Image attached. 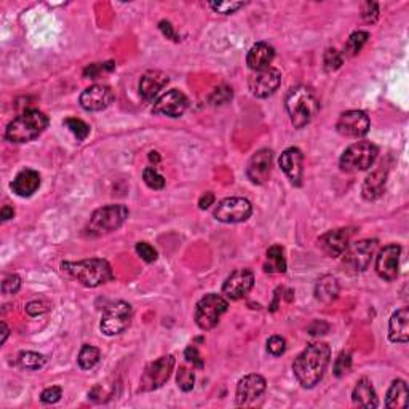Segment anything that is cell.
<instances>
[{"label":"cell","instance_id":"9c48e42d","mask_svg":"<svg viewBox=\"0 0 409 409\" xmlns=\"http://www.w3.org/2000/svg\"><path fill=\"white\" fill-rule=\"evenodd\" d=\"M133 318V307L125 301L113 302L106 307L101 318V331L106 336H117L125 331Z\"/></svg>","mask_w":409,"mask_h":409},{"label":"cell","instance_id":"8fae6325","mask_svg":"<svg viewBox=\"0 0 409 409\" xmlns=\"http://www.w3.org/2000/svg\"><path fill=\"white\" fill-rule=\"evenodd\" d=\"M253 213V206L250 200L242 199V197H230L219 201L215 210V217L224 224H238V222L246 221Z\"/></svg>","mask_w":409,"mask_h":409},{"label":"cell","instance_id":"5b68a950","mask_svg":"<svg viewBox=\"0 0 409 409\" xmlns=\"http://www.w3.org/2000/svg\"><path fill=\"white\" fill-rule=\"evenodd\" d=\"M129 211L125 205H107L96 210L91 215L85 227L88 237H102L111 232L120 229L128 219Z\"/></svg>","mask_w":409,"mask_h":409},{"label":"cell","instance_id":"816d5d0a","mask_svg":"<svg viewBox=\"0 0 409 409\" xmlns=\"http://www.w3.org/2000/svg\"><path fill=\"white\" fill-rule=\"evenodd\" d=\"M13 216H15V210L12 208V206H8V205H5L3 208H2V211H0V217H2V221L12 219Z\"/></svg>","mask_w":409,"mask_h":409},{"label":"cell","instance_id":"7c38bea8","mask_svg":"<svg viewBox=\"0 0 409 409\" xmlns=\"http://www.w3.org/2000/svg\"><path fill=\"white\" fill-rule=\"evenodd\" d=\"M370 117L363 111H347L340 113L336 129L345 138H363L370 131Z\"/></svg>","mask_w":409,"mask_h":409},{"label":"cell","instance_id":"7dc6e473","mask_svg":"<svg viewBox=\"0 0 409 409\" xmlns=\"http://www.w3.org/2000/svg\"><path fill=\"white\" fill-rule=\"evenodd\" d=\"M185 360H188L189 363H192V366L195 367H203V358H201L200 352L195 345H189L188 349H185Z\"/></svg>","mask_w":409,"mask_h":409},{"label":"cell","instance_id":"52a82bcc","mask_svg":"<svg viewBox=\"0 0 409 409\" xmlns=\"http://www.w3.org/2000/svg\"><path fill=\"white\" fill-rule=\"evenodd\" d=\"M229 309V302L219 294H206L201 298L195 307V323L200 329L208 331L213 329L219 323L222 315Z\"/></svg>","mask_w":409,"mask_h":409},{"label":"cell","instance_id":"3957f363","mask_svg":"<svg viewBox=\"0 0 409 409\" xmlns=\"http://www.w3.org/2000/svg\"><path fill=\"white\" fill-rule=\"evenodd\" d=\"M284 107L294 128H304L317 116L320 104L315 93L307 87H294L284 98Z\"/></svg>","mask_w":409,"mask_h":409},{"label":"cell","instance_id":"83f0119b","mask_svg":"<svg viewBox=\"0 0 409 409\" xmlns=\"http://www.w3.org/2000/svg\"><path fill=\"white\" fill-rule=\"evenodd\" d=\"M385 406L390 409H405L408 406V384L403 379L392 382L387 392Z\"/></svg>","mask_w":409,"mask_h":409},{"label":"cell","instance_id":"836d02e7","mask_svg":"<svg viewBox=\"0 0 409 409\" xmlns=\"http://www.w3.org/2000/svg\"><path fill=\"white\" fill-rule=\"evenodd\" d=\"M176 382H178V387L183 392H190L195 384V374L192 370H189L188 366H179L178 374H176Z\"/></svg>","mask_w":409,"mask_h":409},{"label":"cell","instance_id":"7402d4cb","mask_svg":"<svg viewBox=\"0 0 409 409\" xmlns=\"http://www.w3.org/2000/svg\"><path fill=\"white\" fill-rule=\"evenodd\" d=\"M170 82L168 75L162 71H149L141 77L139 82V95L144 101H152Z\"/></svg>","mask_w":409,"mask_h":409},{"label":"cell","instance_id":"ee69618b","mask_svg":"<svg viewBox=\"0 0 409 409\" xmlns=\"http://www.w3.org/2000/svg\"><path fill=\"white\" fill-rule=\"evenodd\" d=\"M61 397H63V390H61V387H48L42 392L40 400L46 403V405H53V403H58L61 400Z\"/></svg>","mask_w":409,"mask_h":409},{"label":"cell","instance_id":"30bf717a","mask_svg":"<svg viewBox=\"0 0 409 409\" xmlns=\"http://www.w3.org/2000/svg\"><path fill=\"white\" fill-rule=\"evenodd\" d=\"M174 367V356L165 355L146 366L141 376V392H154L162 387L172 377Z\"/></svg>","mask_w":409,"mask_h":409},{"label":"cell","instance_id":"cb8c5ba5","mask_svg":"<svg viewBox=\"0 0 409 409\" xmlns=\"http://www.w3.org/2000/svg\"><path fill=\"white\" fill-rule=\"evenodd\" d=\"M388 338L395 344H406L409 338V309L401 307L392 315L388 323Z\"/></svg>","mask_w":409,"mask_h":409},{"label":"cell","instance_id":"bcb514c9","mask_svg":"<svg viewBox=\"0 0 409 409\" xmlns=\"http://www.w3.org/2000/svg\"><path fill=\"white\" fill-rule=\"evenodd\" d=\"M50 310V304L45 301H33L26 305V312H28L30 317H37V315H42Z\"/></svg>","mask_w":409,"mask_h":409},{"label":"cell","instance_id":"d6a6232c","mask_svg":"<svg viewBox=\"0 0 409 409\" xmlns=\"http://www.w3.org/2000/svg\"><path fill=\"white\" fill-rule=\"evenodd\" d=\"M18 363H19V366L23 367V370L35 371V370H40V367L45 366L46 358L44 355L37 354V352H23V354L19 355Z\"/></svg>","mask_w":409,"mask_h":409},{"label":"cell","instance_id":"1f68e13d","mask_svg":"<svg viewBox=\"0 0 409 409\" xmlns=\"http://www.w3.org/2000/svg\"><path fill=\"white\" fill-rule=\"evenodd\" d=\"M367 39H370V33H366V30H356V33L352 34L349 40H347L344 55L345 56L358 55L361 48L365 46V44L367 42Z\"/></svg>","mask_w":409,"mask_h":409},{"label":"cell","instance_id":"9a60e30c","mask_svg":"<svg viewBox=\"0 0 409 409\" xmlns=\"http://www.w3.org/2000/svg\"><path fill=\"white\" fill-rule=\"evenodd\" d=\"M401 248L398 245H387L379 251L376 257V272L382 280L395 282L400 269Z\"/></svg>","mask_w":409,"mask_h":409},{"label":"cell","instance_id":"4316f807","mask_svg":"<svg viewBox=\"0 0 409 409\" xmlns=\"http://www.w3.org/2000/svg\"><path fill=\"white\" fill-rule=\"evenodd\" d=\"M352 398H354V403L360 408H366V409H372L379 406V400H377L376 390L372 387L371 381H367L366 377L360 379L356 382V385L354 388V393H352Z\"/></svg>","mask_w":409,"mask_h":409},{"label":"cell","instance_id":"7a4b0ae2","mask_svg":"<svg viewBox=\"0 0 409 409\" xmlns=\"http://www.w3.org/2000/svg\"><path fill=\"white\" fill-rule=\"evenodd\" d=\"M61 269L85 288H98L113 278L111 264L106 259H85L79 262H63Z\"/></svg>","mask_w":409,"mask_h":409},{"label":"cell","instance_id":"f6af8a7d","mask_svg":"<svg viewBox=\"0 0 409 409\" xmlns=\"http://www.w3.org/2000/svg\"><path fill=\"white\" fill-rule=\"evenodd\" d=\"M361 17L366 23H374L379 17V5L376 2H366L361 8Z\"/></svg>","mask_w":409,"mask_h":409},{"label":"cell","instance_id":"4dcf8cb0","mask_svg":"<svg viewBox=\"0 0 409 409\" xmlns=\"http://www.w3.org/2000/svg\"><path fill=\"white\" fill-rule=\"evenodd\" d=\"M100 358H101L100 349L85 344L80 349V354H79V366L82 370H91V367H95L98 363H100Z\"/></svg>","mask_w":409,"mask_h":409},{"label":"cell","instance_id":"d590c367","mask_svg":"<svg viewBox=\"0 0 409 409\" xmlns=\"http://www.w3.org/2000/svg\"><path fill=\"white\" fill-rule=\"evenodd\" d=\"M143 179H144V183H146L149 188L154 189V190H160V189L165 188V178L152 167H147L146 170H144Z\"/></svg>","mask_w":409,"mask_h":409},{"label":"cell","instance_id":"f35d334b","mask_svg":"<svg viewBox=\"0 0 409 409\" xmlns=\"http://www.w3.org/2000/svg\"><path fill=\"white\" fill-rule=\"evenodd\" d=\"M350 367H352V356L350 354L343 352V354H340L334 361V376L336 377L345 376L347 372L350 371Z\"/></svg>","mask_w":409,"mask_h":409},{"label":"cell","instance_id":"f1b7e54d","mask_svg":"<svg viewBox=\"0 0 409 409\" xmlns=\"http://www.w3.org/2000/svg\"><path fill=\"white\" fill-rule=\"evenodd\" d=\"M315 296H317L318 301L322 302H333L339 296V283L334 277L325 275L317 282V287H315Z\"/></svg>","mask_w":409,"mask_h":409},{"label":"cell","instance_id":"e0dca14e","mask_svg":"<svg viewBox=\"0 0 409 409\" xmlns=\"http://www.w3.org/2000/svg\"><path fill=\"white\" fill-rule=\"evenodd\" d=\"M188 106H189V100L185 98L183 91L170 90L154 102L152 112L157 113V116H167V117L176 118L183 116Z\"/></svg>","mask_w":409,"mask_h":409},{"label":"cell","instance_id":"ba28073f","mask_svg":"<svg viewBox=\"0 0 409 409\" xmlns=\"http://www.w3.org/2000/svg\"><path fill=\"white\" fill-rule=\"evenodd\" d=\"M377 250V240H360L347 246L343 255V267L347 273L365 272Z\"/></svg>","mask_w":409,"mask_h":409},{"label":"cell","instance_id":"44dd1931","mask_svg":"<svg viewBox=\"0 0 409 409\" xmlns=\"http://www.w3.org/2000/svg\"><path fill=\"white\" fill-rule=\"evenodd\" d=\"M280 163L282 170L287 174V178L289 179V183L293 185H299L302 184V176H304V154L301 152V149L298 147H289L280 155Z\"/></svg>","mask_w":409,"mask_h":409},{"label":"cell","instance_id":"8992f818","mask_svg":"<svg viewBox=\"0 0 409 409\" xmlns=\"http://www.w3.org/2000/svg\"><path fill=\"white\" fill-rule=\"evenodd\" d=\"M377 155H379V149L376 144L370 141H356L340 155V170L345 173L365 172L374 165Z\"/></svg>","mask_w":409,"mask_h":409},{"label":"cell","instance_id":"681fc988","mask_svg":"<svg viewBox=\"0 0 409 409\" xmlns=\"http://www.w3.org/2000/svg\"><path fill=\"white\" fill-rule=\"evenodd\" d=\"M213 203H215V195L211 194V192H206V194L200 199L199 206H200L201 210H206V208H210V206L213 205Z\"/></svg>","mask_w":409,"mask_h":409},{"label":"cell","instance_id":"f5cc1de1","mask_svg":"<svg viewBox=\"0 0 409 409\" xmlns=\"http://www.w3.org/2000/svg\"><path fill=\"white\" fill-rule=\"evenodd\" d=\"M0 328H2V344H5V340H7V338H8V328H7V325H5L3 322L0 323Z\"/></svg>","mask_w":409,"mask_h":409},{"label":"cell","instance_id":"d6986e66","mask_svg":"<svg viewBox=\"0 0 409 409\" xmlns=\"http://www.w3.org/2000/svg\"><path fill=\"white\" fill-rule=\"evenodd\" d=\"M272 160H273L272 151H269V149H261V151H257L255 155H253L250 162H248V167H246L248 179H250L253 184H257V185L267 183V179L271 178V173H272Z\"/></svg>","mask_w":409,"mask_h":409},{"label":"cell","instance_id":"60d3db41","mask_svg":"<svg viewBox=\"0 0 409 409\" xmlns=\"http://www.w3.org/2000/svg\"><path fill=\"white\" fill-rule=\"evenodd\" d=\"M136 253L141 256L143 261L154 262L157 259V250L152 245H149L146 242H139L136 245Z\"/></svg>","mask_w":409,"mask_h":409},{"label":"cell","instance_id":"f907efd6","mask_svg":"<svg viewBox=\"0 0 409 409\" xmlns=\"http://www.w3.org/2000/svg\"><path fill=\"white\" fill-rule=\"evenodd\" d=\"M160 29H162V30H163V34H165V35H167V37H168V39H173V40H179V39H178V35H176V34H174V30H173V28H172V24H170V23H167V21H162V23H160Z\"/></svg>","mask_w":409,"mask_h":409},{"label":"cell","instance_id":"c3c4849f","mask_svg":"<svg viewBox=\"0 0 409 409\" xmlns=\"http://www.w3.org/2000/svg\"><path fill=\"white\" fill-rule=\"evenodd\" d=\"M113 69V63H106V64H93L88 67L85 71V75H90V79H98L101 72L104 71H112Z\"/></svg>","mask_w":409,"mask_h":409},{"label":"cell","instance_id":"ffe728a7","mask_svg":"<svg viewBox=\"0 0 409 409\" xmlns=\"http://www.w3.org/2000/svg\"><path fill=\"white\" fill-rule=\"evenodd\" d=\"M352 230L343 227V229H334L323 234L318 238V246L329 257H339L344 255L347 246L350 245Z\"/></svg>","mask_w":409,"mask_h":409},{"label":"cell","instance_id":"603a6c76","mask_svg":"<svg viewBox=\"0 0 409 409\" xmlns=\"http://www.w3.org/2000/svg\"><path fill=\"white\" fill-rule=\"evenodd\" d=\"M273 58H275V48L266 42L255 44L246 55V64L251 71H264L271 67Z\"/></svg>","mask_w":409,"mask_h":409},{"label":"cell","instance_id":"db71d44e","mask_svg":"<svg viewBox=\"0 0 409 409\" xmlns=\"http://www.w3.org/2000/svg\"><path fill=\"white\" fill-rule=\"evenodd\" d=\"M149 158H151L152 162H160V157L157 155V152H151V155H149Z\"/></svg>","mask_w":409,"mask_h":409},{"label":"cell","instance_id":"ab89813d","mask_svg":"<svg viewBox=\"0 0 409 409\" xmlns=\"http://www.w3.org/2000/svg\"><path fill=\"white\" fill-rule=\"evenodd\" d=\"M267 350L269 354L273 356H280L287 352V340H284L282 336H272V338L267 340Z\"/></svg>","mask_w":409,"mask_h":409},{"label":"cell","instance_id":"484cf974","mask_svg":"<svg viewBox=\"0 0 409 409\" xmlns=\"http://www.w3.org/2000/svg\"><path fill=\"white\" fill-rule=\"evenodd\" d=\"M387 179V170L384 167H377L367 174L363 183V197L366 200H377L384 194Z\"/></svg>","mask_w":409,"mask_h":409},{"label":"cell","instance_id":"8d00e7d4","mask_svg":"<svg viewBox=\"0 0 409 409\" xmlns=\"http://www.w3.org/2000/svg\"><path fill=\"white\" fill-rule=\"evenodd\" d=\"M343 63H344V56L339 53L338 50H334V48H329V50H326V53H325V67H326V71H336V69H339L340 66H343Z\"/></svg>","mask_w":409,"mask_h":409},{"label":"cell","instance_id":"ac0fdd59","mask_svg":"<svg viewBox=\"0 0 409 409\" xmlns=\"http://www.w3.org/2000/svg\"><path fill=\"white\" fill-rule=\"evenodd\" d=\"M267 382L262 376L259 374H248L243 379L238 381L237 384V405L238 406H248L253 401L257 400L259 397L266 392Z\"/></svg>","mask_w":409,"mask_h":409},{"label":"cell","instance_id":"74e56055","mask_svg":"<svg viewBox=\"0 0 409 409\" xmlns=\"http://www.w3.org/2000/svg\"><path fill=\"white\" fill-rule=\"evenodd\" d=\"M246 2H211L210 7L215 10L216 13L221 15H232L238 12V10L243 8Z\"/></svg>","mask_w":409,"mask_h":409},{"label":"cell","instance_id":"4fadbf2b","mask_svg":"<svg viewBox=\"0 0 409 409\" xmlns=\"http://www.w3.org/2000/svg\"><path fill=\"white\" fill-rule=\"evenodd\" d=\"M255 287V273L250 269H238L232 272L227 280L222 284V293L226 294L230 301H238L243 299Z\"/></svg>","mask_w":409,"mask_h":409},{"label":"cell","instance_id":"f546056e","mask_svg":"<svg viewBox=\"0 0 409 409\" xmlns=\"http://www.w3.org/2000/svg\"><path fill=\"white\" fill-rule=\"evenodd\" d=\"M264 271H266L267 273H284L287 272V259H284L283 248L280 245H273L267 250Z\"/></svg>","mask_w":409,"mask_h":409},{"label":"cell","instance_id":"d4e9b609","mask_svg":"<svg viewBox=\"0 0 409 409\" xmlns=\"http://www.w3.org/2000/svg\"><path fill=\"white\" fill-rule=\"evenodd\" d=\"M40 188V174L34 170H23L12 183V190L18 197H30Z\"/></svg>","mask_w":409,"mask_h":409},{"label":"cell","instance_id":"6da1fadb","mask_svg":"<svg viewBox=\"0 0 409 409\" xmlns=\"http://www.w3.org/2000/svg\"><path fill=\"white\" fill-rule=\"evenodd\" d=\"M331 360V349L325 343L305 347L293 363V372L304 388H312L323 379Z\"/></svg>","mask_w":409,"mask_h":409},{"label":"cell","instance_id":"2e32d148","mask_svg":"<svg viewBox=\"0 0 409 409\" xmlns=\"http://www.w3.org/2000/svg\"><path fill=\"white\" fill-rule=\"evenodd\" d=\"M116 100L112 88L107 85H93L80 95V106L88 112L104 111Z\"/></svg>","mask_w":409,"mask_h":409},{"label":"cell","instance_id":"7bdbcfd3","mask_svg":"<svg viewBox=\"0 0 409 409\" xmlns=\"http://www.w3.org/2000/svg\"><path fill=\"white\" fill-rule=\"evenodd\" d=\"M230 100H232V88L229 87L216 88L215 93L210 98V101L213 102V104H226V102H229Z\"/></svg>","mask_w":409,"mask_h":409},{"label":"cell","instance_id":"5bb4252c","mask_svg":"<svg viewBox=\"0 0 409 409\" xmlns=\"http://www.w3.org/2000/svg\"><path fill=\"white\" fill-rule=\"evenodd\" d=\"M282 84V74L278 69L267 67L264 71H257L248 79V87L256 98H269L278 90Z\"/></svg>","mask_w":409,"mask_h":409},{"label":"cell","instance_id":"b9f144b4","mask_svg":"<svg viewBox=\"0 0 409 409\" xmlns=\"http://www.w3.org/2000/svg\"><path fill=\"white\" fill-rule=\"evenodd\" d=\"M19 288H21V278L18 275H8L5 277V280L2 282V293L3 294H17L19 291Z\"/></svg>","mask_w":409,"mask_h":409},{"label":"cell","instance_id":"e575fe53","mask_svg":"<svg viewBox=\"0 0 409 409\" xmlns=\"http://www.w3.org/2000/svg\"><path fill=\"white\" fill-rule=\"evenodd\" d=\"M64 125L69 128V131L74 134L79 141H84L88 134H90V127H88L84 120H80V118H66Z\"/></svg>","mask_w":409,"mask_h":409},{"label":"cell","instance_id":"277c9868","mask_svg":"<svg viewBox=\"0 0 409 409\" xmlns=\"http://www.w3.org/2000/svg\"><path fill=\"white\" fill-rule=\"evenodd\" d=\"M46 127H48V117L37 109H29L8 123L7 129H5V138L10 143L17 144L30 143L37 139Z\"/></svg>","mask_w":409,"mask_h":409}]
</instances>
